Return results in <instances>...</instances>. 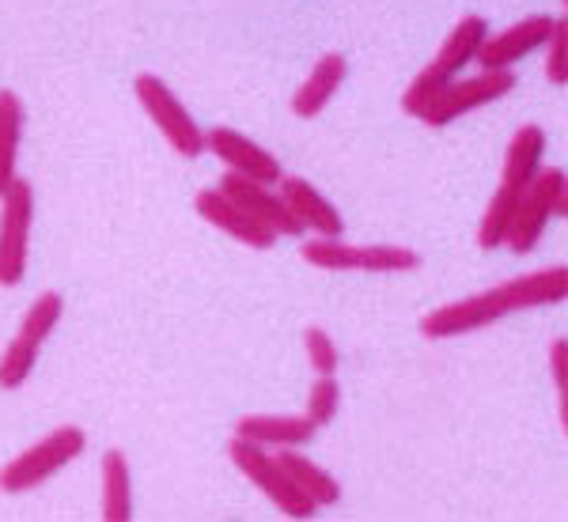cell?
I'll return each instance as SVG.
<instances>
[{"label":"cell","instance_id":"cell-1","mask_svg":"<svg viewBox=\"0 0 568 522\" xmlns=\"http://www.w3.org/2000/svg\"><path fill=\"white\" fill-rule=\"evenodd\" d=\"M565 296H568V269L565 265H549V269L527 273V277L504 280L497 288L478 291V296L436 307L433 315L420 318V334L433 337V341H452V337L500 323V318L516 315V310L565 304Z\"/></svg>","mask_w":568,"mask_h":522},{"label":"cell","instance_id":"cell-2","mask_svg":"<svg viewBox=\"0 0 568 522\" xmlns=\"http://www.w3.org/2000/svg\"><path fill=\"white\" fill-rule=\"evenodd\" d=\"M88 447L84 428L65 424V428H53L50 436L39 439L34 447H27L23 454H16L8 465H0V492L8 497H23V492L39 489L50 478H58L69 462H77Z\"/></svg>","mask_w":568,"mask_h":522},{"label":"cell","instance_id":"cell-3","mask_svg":"<svg viewBox=\"0 0 568 522\" xmlns=\"http://www.w3.org/2000/svg\"><path fill=\"white\" fill-rule=\"evenodd\" d=\"M568 216V186H565V171L561 167H542L535 174V182L519 194L516 201V216L508 227V246L511 254H530L546 235L549 219H565Z\"/></svg>","mask_w":568,"mask_h":522},{"label":"cell","instance_id":"cell-4","mask_svg":"<svg viewBox=\"0 0 568 522\" xmlns=\"http://www.w3.org/2000/svg\"><path fill=\"white\" fill-rule=\"evenodd\" d=\"M304 262L326 273H414L420 265V254L409 246H390V243H372L356 246L342 239H311L304 243Z\"/></svg>","mask_w":568,"mask_h":522},{"label":"cell","instance_id":"cell-5","mask_svg":"<svg viewBox=\"0 0 568 522\" xmlns=\"http://www.w3.org/2000/svg\"><path fill=\"white\" fill-rule=\"evenodd\" d=\"M133 91H136V103L144 106V114L152 117V125L163 133V141H168L182 160H197V155L205 152V133H201V125L194 122V114L182 106V99L163 84L160 76L141 72Z\"/></svg>","mask_w":568,"mask_h":522},{"label":"cell","instance_id":"cell-6","mask_svg":"<svg viewBox=\"0 0 568 522\" xmlns=\"http://www.w3.org/2000/svg\"><path fill=\"white\" fill-rule=\"evenodd\" d=\"M516 91V72L511 69H481L478 76H466V80H447L444 91L433 99V106L425 110L420 122L433 125V130H447L452 122H459L463 114H474V110L500 103L504 95Z\"/></svg>","mask_w":568,"mask_h":522},{"label":"cell","instance_id":"cell-7","mask_svg":"<svg viewBox=\"0 0 568 522\" xmlns=\"http://www.w3.org/2000/svg\"><path fill=\"white\" fill-rule=\"evenodd\" d=\"M34 224V190L27 178H12L0 194V284L16 288L27 277V246Z\"/></svg>","mask_w":568,"mask_h":522},{"label":"cell","instance_id":"cell-8","mask_svg":"<svg viewBox=\"0 0 568 522\" xmlns=\"http://www.w3.org/2000/svg\"><path fill=\"white\" fill-rule=\"evenodd\" d=\"M227 454H232L235 470H240L251 484H258L265 497H270L273 508H281L284 515H292V519L315 515V503L296 489V481L284 473V465L273 458V451H265V447H258V443H246V439H232Z\"/></svg>","mask_w":568,"mask_h":522},{"label":"cell","instance_id":"cell-9","mask_svg":"<svg viewBox=\"0 0 568 522\" xmlns=\"http://www.w3.org/2000/svg\"><path fill=\"white\" fill-rule=\"evenodd\" d=\"M220 194L232 197L243 213H251L258 224L270 227V232L292 235V239H296V235H304V227L296 224V216L288 213L284 197L277 194V186H265V182H254V178H246V174L227 171L224 178H220Z\"/></svg>","mask_w":568,"mask_h":522},{"label":"cell","instance_id":"cell-10","mask_svg":"<svg viewBox=\"0 0 568 522\" xmlns=\"http://www.w3.org/2000/svg\"><path fill=\"white\" fill-rule=\"evenodd\" d=\"M205 152H213L227 171L246 174L254 182H265V186H277L281 182V163L273 152H265L262 144H254L251 136H243L232 125H216V130L205 133Z\"/></svg>","mask_w":568,"mask_h":522},{"label":"cell","instance_id":"cell-11","mask_svg":"<svg viewBox=\"0 0 568 522\" xmlns=\"http://www.w3.org/2000/svg\"><path fill=\"white\" fill-rule=\"evenodd\" d=\"M194 208H197V216L205 219V224L220 227V232L232 235L235 243L251 246V250H273L277 239H281L277 232H270V227L258 224L251 213H243V208L235 205L232 197L220 194V190H201V194L194 197Z\"/></svg>","mask_w":568,"mask_h":522},{"label":"cell","instance_id":"cell-12","mask_svg":"<svg viewBox=\"0 0 568 522\" xmlns=\"http://www.w3.org/2000/svg\"><path fill=\"white\" fill-rule=\"evenodd\" d=\"M277 194L284 197L288 213L296 216V224L311 232L315 239H342L345 224H342V213H337L329 201L311 186L307 178H296V174H281L277 182Z\"/></svg>","mask_w":568,"mask_h":522},{"label":"cell","instance_id":"cell-13","mask_svg":"<svg viewBox=\"0 0 568 522\" xmlns=\"http://www.w3.org/2000/svg\"><path fill=\"white\" fill-rule=\"evenodd\" d=\"M549 27H554V16H527V20L511 23L508 31L493 34L481 42L478 50V65L481 69H511L524 58H530L535 50H542L549 39Z\"/></svg>","mask_w":568,"mask_h":522},{"label":"cell","instance_id":"cell-14","mask_svg":"<svg viewBox=\"0 0 568 522\" xmlns=\"http://www.w3.org/2000/svg\"><path fill=\"white\" fill-rule=\"evenodd\" d=\"M345 72H349L345 53H323V58L315 61V69L304 76V84L296 88V95H292V114L304 117V122L323 114V110L334 103L337 91H342Z\"/></svg>","mask_w":568,"mask_h":522},{"label":"cell","instance_id":"cell-15","mask_svg":"<svg viewBox=\"0 0 568 522\" xmlns=\"http://www.w3.org/2000/svg\"><path fill=\"white\" fill-rule=\"evenodd\" d=\"M542 155H546V133L542 125H519L516 136L508 141V152H504V167H500V186L524 190L535 182V174L542 171Z\"/></svg>","mask_w":568,"mask_h":522},{"label":"cell","instance_id":"cell-16","mask_svg":"<svg viewBox=\"0 0 568 522\" xmlns=\"http://www.w3.org/2000/svg\"><path fill=\"white\" fill-rule=\"evenodd\" d=\"M318 428L307 417H240L235 420V439L258 443L265 451H281V447H304L315 439Z\"/></svg>","mask_w":568,"mask_h":522},{"label":"cell","instance_id":"cell-17","mask_svg":"<svg viewBox=\"0 0 568 522\" xmlns=\"http://www.w3.org/2000/svg\"><path fill=\"white\" fill-rule=\"evenodd\" d=\"M485 39H489V20H485V16H463V20L447 31V39L439 42L433 65L444 72V76L455 80L459 72H466L478 61V50Z\"/></svg>","mask_w":568,"mask_h":522},{"label":"cell","instance_id":"cell-18","mask_svg":"<svg viewBox=\"0 0 568 522\" xmlns=\"http://www.w3.org/2000/svg\"><path fill=\"white\" fill-rule=\"evenodd\" d=\"M273 458L284 465V473L296 481V489L304 492L315 508H334V503L342 500V484H337L334 473H326L323 465H315L307 454H300V447H281Z\"/></svg>","mask_w":568,"mask_h":522},{"label":"cell","instance_id":"cell-19","mask_svg":"<svg viewBox=\"0 0 568 522\" xmlns=\"http://www.w3.org/2000/svg\"><path fill=\"white\" fill-rule=\"evenodd\" d=\"M99 489H103V519L125 522L133 515V478H130V458L122 451H106L99 465Z\"/></svg>","mask_w":568,"mask_h":522},{"label":"cell","instance_id":"cell-20","mask_svg":"<svg viewBox=\"0 0 568 522\" xmlns=\"http://www.w3.org/2000/svg\"><path fill=\"white\" fill-rule=\"evenodd\" d=\"M20 141H23V99L16 91H0V194L16 178Z\"/></svg>","mask_w":568,"mask_h":522},{"label":"cell","instance_id":"cell-21","mask_svg":"<svg viewBox=\"0 0 568 522\" xmlns=\"http://www.w3.org/2000/svg\"><path fill=\"white\" fill-rule=\"evenodd\" d=\"M516 201H519L516 190L497 186V194H493V201L485 205V216L478 224L481 250H497V246H504V239H508V227H511V216H516Z\"/></svg>","mask_w":568,"mask_h":522},{"label":"cell","instance_id":"cell-22","mask_svg":"<svg viewBox=\"0 0 568 522\" xmlns=\"http://www.w3.org/2000/svg\"><path fill=\"white\" fill-rule=\"evenodd\" d=\"M39 348L42 345L27 341L20 334L4 345V352H0V390H20L31 379L34 364H39Z\"/></svg>","mask_w":568,"mask_h":522},{"label":"cell","instance_id":"cell-23","mask_svg":"<svg viewBox=\"0 0 568 522\" xmlns=\"http://www.w3.org/2000/svg\"><path fill=\"white\" fill-rule=\"evenodd\" d=\"M61 315H65V299L58 296V291H42L39 299H34L31 307H27L23 315V326H20V337H27V341L42 345L45 337L58 329Z\"/></svg>","mask_w":568,"mask_h":522},{"label":"cell","instance_id":"cell-24","mask_svg":"<svg viewBox=\"0 0 568 522\" xmlns=\"http://www.w3.org/2000/svg\"><path fill=\"white\" fill-rule=\"evenodd\" d=\"M452 76H444V72H439L436 65H425L414 76V84L406 88V95H402V114H409V117H425V110L433 106V99L439 95V91H444V84Z\"/></svg>","mask_w":568,"mask_h":522},{"label":"cell","instance_id":"cell-25","mask_svg":"<svg viewBox=\"0 0 568 522\" xmlns=\"http://www.w3.org/2000/svg\"><path fill=\"white\" fill-rule=\"evenodd\" d=\"M337 409H342V387H337L334 375H318V379L311 382L304 417H307L315 428H326V424H334Z\"/></svg>","mask_w":568,"mask_h":522},{"label":"cell","instance_id":"cell-26","mask_svg":"<svg viewBox=\"0 0 568 522\" xmlns=\"http://www.w3.org/2000/svg\"><path fill=\"white\" fill-rule=\"evenodd\" d=\"M546 80L554 88L568 84V20L557 16L554 27H549V39H546Z\"/></svg>","mask_w":568,"mask_h":522},{"label":"cell","instance_id":"cell-27","mask_svg":"<svg viewBox=\"0 0 568 522\" xmlns=\"http://www.w3.org/2000/svg\"><path fill=\"white\" fill-rule=\"evenodd\" d=\"M304 348H307V364H311V371H315V375H334L337 364H342V352H337L334 337H329L323 326L307 329Z\"/></svg>","mask_w":568,"mask_h":522},{"label":"cell","instance_id":"cell-28","mask_svg":"<svg viewBox=\"0 0 568 522\" xmlns=\"http://www.w3.org/2000/svg\"><path fill=\"white\" fill-rule=\"evenodd\" d=\"M549 375H554V387H557V398H568V341L557 337L549 345Z\"/></svg>","mask_w":568,"mask_h":522}]
</instances>
